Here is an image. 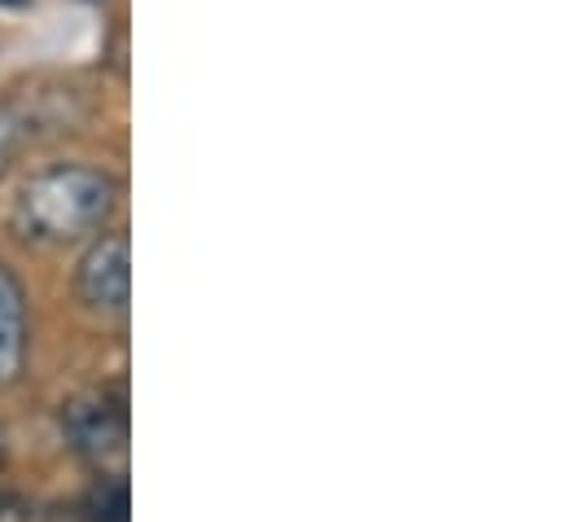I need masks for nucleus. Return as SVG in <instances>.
<instances>
[{"instance_id": "20e7f679", "label": "nucleus", "mask_w": 566, "mask_h": 522, "mask_svg": "<svg viewBox=\"0 0 566 522\" xmlns=\"http://www.w3.org/2000/svg\"><path fill=\"white\" fill-rule=\"evenodd\" d=\"M27 369V290L9 263H0V392Z\"/></svg>"}, {"instance_id": "7ed1b4c3", "label": "nucleus", "mask_w": 566, "mask_h": 522, "mask_svg": "<svg viewBox=\"0 0 566 522\" xmlns=\"http://www.w3.org/2000/svg\"><path fill=\"white\" fill-rule=\"evenodd\" d=\"M62 426L71 435V443L84 452V457H119L124 452V439H128V421H124V408L111 404L106 395H93V399H75L66 413H62Z\"/></svg>"}, {"instance_id": "f03ea898", "label": "nucleus", "mask_w": 566, "mask_h": 522, "mask_svg": "<svg viewBox=\"0 0 566 522\" xmlns=\"http://www.w3.org/2000/svg\"><path fill=\"white\" fill-rule=\"evenodd\" d=\"M75 294L102 316H124L133 303V247L128 233H102L75 268Z\"/></svg>"}, {"instance_id": "39448f33", "label": "nucleus", "mask_w": 566, "mask_h": 522, "mask_svg": "<svg viewBox=\"0 0 566 522\" xmlns=\"http://www.w3.org/2000/svg\"><path fill=\"white\" fill-rule=\"evenodd\" d=\"M9 158H13V128H9V119L0 115V176H4Z\"/></svg>"}, {"instance_id": "f257e3e1", "label": "nucleus", "mask_w": 566, "mask_h": 522, "mask_svg": "<svg viewBox=\"0 0 566 522\" xmlns=\"http://www.w3.org/2000/svg\"><path fill=\"white\" fill-rule=\"evenodd\" d=\"M115 198L119 185L111 171L62 163L22 185L13 202V229L27 242H80L111 220Z\"/></svg>"}]
</instances>
